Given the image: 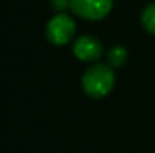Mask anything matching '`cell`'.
Here are the masks:
<instances>
[{"instance_id": "cell-1", "label": "cell", "mask_w": 155, "mask_h": 153, "mask_svg": "<svg viewBox=\"0 0 155 153\" xmlns=\"http://www.w3.org/2000/svg\"><path fill=\"white\" fill-rule=\"evenodd\" d=\"M83 90L87 96L100 99L107 96L114 86V72L110 65L98 63L89 68L81 78Z\"/></svg>"}, {"instance_id": "cell-2", "label": "cell", "mask_w": 155, "mask_h": 153, "mask_svg": "<svg viewBox=\"0 0 155 153\" xmlns=\"http://www.w3.org/2000/svg\"><path fill=\"white\" fill-rule=\"evenodd\" d=\"M75 33V23L66 14H57L47 23L45 35L47 39L54 45H65L68 44Z\"/></svg>"}, {"instance_id": "cell-3", "label": "cell", "mask_w": 155, "mask_h": 153, "mask_svg": "<svg viewBox=\"0 0 155 153\" xmlns=\"http://www.w3.org/2000/svg\"><path fill=\"white\" fill-rule=\"evenodd\" d=\"M113 0H69V9L80 18L98 21L108 15Z\"/></svg>"}, {"instance_id": "cell-4", "label": "cell", "mask_w": 155, "mask_h": 153, "mask_svg": "<svg viewBox=\"0 0 155 153\" xmlns=\"http://www.w3.org/2000/svg\"><path fill=\"white\" fill-rule=\"evenodd\" d=\"M72 51L81 62H95L103 54V44L95 36H80L74 42Z\"/></svg>"}, {"instance_id": "cell-5", "label": "cell", "mask_w": 155, "mask_h": 153, "mask_svg": "<svg viewBox=\"0 0 155 153\" xmlns=\"http://www.w3.org/2000/svg\"><path fill=\"white\" fill-rule=\"evenodd\" d=\"M128 53L124 47H113L107 53V62L111 68H122L127 63Z\"/></svg>"}, {"instance_id": "cell-6", "label": "cell", "mask_w": 155, "mask_h": 153, "mask_svg": "<svg viewBox=\"0 0 155 153\" xmlns=\"http://www.w3.org/2000/svg\"><path fill=\"white\" fill-rule=\"evenodd\" d=\"M142 24L149 33L155 35V3L148 5L143 9V12H142Z\"/></svg>"}, {"instance_id": "cell-7", "label": "cell", "mask_w": 155, "mask_h": 153, "mask_svg": "<svg viewBox=\"0 0 155 153\" xmlns=\"http://www.w3.org/2000/svg\"><path fill=\"white\" fill-rule=\"evenodd\" d=\"M51 6L56 11H63L66 6H69V0H51Z\"/></svg>"}]
</instances>
